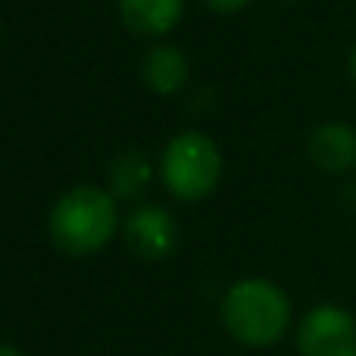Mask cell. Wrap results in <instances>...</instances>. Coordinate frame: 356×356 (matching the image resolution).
<instances>
[{"mask_svg": "<svg viewBox=\"0 0 356 356\" xmlns=\"http://www.w3.org/2000/svg\"><path fill=\"white\" fill-rule=\"evenodd\" d=\"M119 228L116 197L94 184L66 191L50 209V238L69 257L104 250Z\"/></svg>", "mask_w": 356, "mask_h": 356, "instance_id": "obj_1", "label": "cell"}, {"mask_svg": "<svg viewBox=\"0 0 356 356\" xmlns=\"http://www.w3.org/2000/svg\"><path fill=\"white\" fill-rule=\"evenodd\" d=\"M228 332L250 347H269L284 338L291 325V300L278 284L266 278H244L232 284L222 300Z\"/></svg>", "mask_w": 356, "mask_h": 356, "instance_id": "obj_2", "label": "cell"}, {"mask_svg": "<svg viewBox=\"0 0 356 356\" xmlns=\"http://www.w3.org/2000/svg\"><path fill=\"white\" fill-rule=\"evenodd\" d=\"M160 178L178 200H203L222 178L219 144L203 131H181L160 156Z\"/></svg>", "mask_w": 356, "mask_h": 356, "instance_id": "obj_3", "label": "cell"}, {"mask_svg": "<svg viewBox=\"0 0 356 356\" xmlns=\"http://www.w3.org/2000/svg\"><path fill=\"white\" fill-rule=\"evenodd\" d=\"M297 347L303 356H356V319L344 307L322 303L303 316Z\"/></svg>", "mask_w": 356, "mask_h": 356, "instance_id": "obj_4", "label": "cell"}, {"mask_svg": "<svg viewBox=\"0 0 356 356\" xmlns=\"http://www.w3.org/2000/svg\"><path fill=\"white\" fill-rule=\"evenodd\" d=\"M125 241L138 257L166 259L178 244L175 216L156 203H144V207L131 209V216L125 219Z\"/></svg>", "mask_w": 356, "mask_h": 356, "instance_id": "obj_5", "label": "cell"}, {"mask_svg": "<svg viewBox=\"0 0 356 356\" xmlns=\"http://www.w3.org/2000/svg\"><path fill=\"white\" fill-rule=\"evenodd\" d=\"M309 160L332 175L356 169V129L347 122H322L309 135Z\"/></svg>", "mask_w": 356, "mask_h": 356, "instance_id": "obj_6", "label": "cell"}, {"mask_svg": "<svg viewBox=\"0 0 356 356\" xmlns=\"http://www.w3.org/2000/svg\"><path fill=\"white\" fill-rule=\"evenodd\" d=\"M188 56L175 47V44H156L144 54L141 63V79L144 85L150 88L160 97H169V94H178L184 85H188Z\"/></svg>", "mask_w": 356, "mask_h": 356, "instance_id": "obj_7", "label": "cell"}, {"mask_svg": "<svg viewBox=\"0 0 356 356\" xmlns=\"http://www.w3.org/2000/svg\"><path fill=\"white\" fill-rule=\"evenodd\" d=\"M184 0H119V16L125 29L144 38H160L178 25Z\"/></svg>", "mask_w": 356, "mask_h": 356, "instance_id": "obj_8", "label": "cell"}, {"mask_svg": "<svg viewBox=\"0 0 356 356\" xmlns=\"http://www.w3.org/2000/svg\"><path fill=\"white\" fill-rule=\"evenodd\" d=\"M150 175H154V169H150L147 156L138 150H125L110 166V194L116 200H131L150 184Z\"/></svg>", "mask_w": 356, "mask_h": 356, "instance_id": "obj_9", "label": "cell"}, {"mask_svg": "<svg viewBox=\"0 0 356 356\" xmlns=\"http://www.w3.org/2000/svg\"><path fill=\"white\" fill-rule=\"evenodd\" d=\"M203 3L213 13H238V10H244L250 0H203Z\"/></svg>", "mask_w": 356, "mask_h": 356, "instance_id": "obj_10", "label": "cell"}, {"mask_svg": "<svg viewBox=\"0 0 356 356\" xmlns=\"http://www.w3.org/2000/svg\"><path fill=\"white\" fill-rule=\"evenodd\" d=\"M0 356H22V353L13 350V347H0Z\"/></svg>", "mask_w": 356, "mask_h": 356, "instance_id": "obj_11", "label": "cell"}, {"mask_svg": "<svg viewBox=\"0 0 356 356\" xmlns=\"http://www.w3.org/2000/svg\"><path fill=\"white\" fill-rule=\"evenodd\" d=\"M350 75H353V81H356V47H353V54H350Z\"/></svg>", "mask_w": 356, "mask_h": 356, "instance_id": "obj_12", "label": "cell"}]
</instances>
